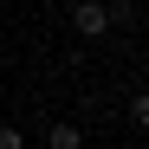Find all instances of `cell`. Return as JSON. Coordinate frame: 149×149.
Wrapping results in <instances>:
<instances>
[{
    "label": "cell",
    "mask_w": 149,
    "mask_h": 149,
    "mask_svg": "<svg viewBox=\"0 0 149 149\" xmlns=\"http://www.w3.org/2000/svg\"><path fill=\"white\" fill-rule=\"evenodd\" d=\"M71 26H78L84 39H104V33L117 26V13L104 7V0H78V7H71Z\"/></svg>",
    "instance_id": "cell-1"
},
{
    "label": "cell",
    "mask_w": 149,
    "mask_h": 149,
    "mask_svg": "<svg viewBox=\"0 0 149 149\" xmlns=\"http://www.w3.org/2000/svg\"><path fill=\"white\" fill-rule=\"evenodd\" d=\"M45 149H84V130L78 123H52L45 130Z\"/></svg>",
    "instance_id": "cell-2"
},
{
    "label": "cell",
    "mask_w": 149,
    "mask_h": 149,
    "mask_svg": "<svg viewBox=\"0 0 149 149\" xmlns=\"http://www.w3.org/2000/svg\"><path fill=\"white\" fill-rule=\"evenodd\" d=\"M130 123H136V130H149V91H136V97H130Z\"/></svg>",
    "instance_id": "cell-3"
},
{
    "label": "cell",
    "mask_w": 149,
    "mask_h": 149,
    "mask_svg": "<svg viewBox=\"0 0 149 149\" xmlns=\"http://www.w3.org/2000/svg\"><path fill=\"white\" fill-rule=\"evenodd\" d=\"M0 149H26V136H19L13 123H0Z\"/></svg>",
    "instance_id": "cell-4"
},
{
    "label": "cell",
    "mask_w": 149,
    "mask_h": 149,
    "mask_svg": "<svg viewBox=\"0 0 149 149\" xmlns=\"http://www.w3.org/2000/svg\"><path fill=\"white\" fill-rule=\"evenodd\" d=\"M104 7H110V13H117V19H123V13H130V0H104Z\"/></svg>",
    "instance_id": "cell-5"
}]
</instances>
